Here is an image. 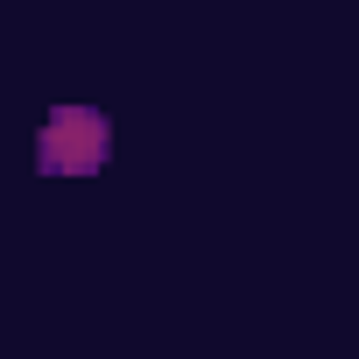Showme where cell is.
<instances>
[{"label":"cell","instance_id":"cell-1","mask_svg":"<svg viewBox=\"0 0 359 359\" xmlns=\"http://www.w3.org/2000/svg\"><path fill=\"white\" fill-rule=\"evenodd\" d=\"M106 155H113V127L92 106H57L36 134V169L43 176H92V169H106Z\"/></svg>","mask_w":359,"mask_h":359}]
</instances>
